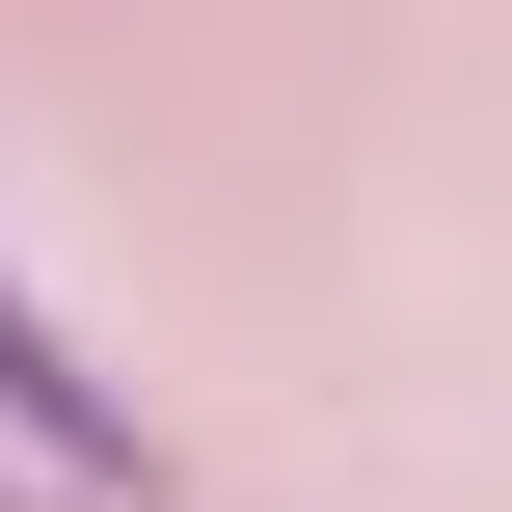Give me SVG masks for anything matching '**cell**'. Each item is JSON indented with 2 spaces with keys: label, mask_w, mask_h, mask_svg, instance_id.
<instances>
[{
  "label": "cell",
  "mask_w": 512,
  "mask_h": 512,
  "mask_svg": "<svg viewBox=\"0 0 512 512\" xmlns=\"http://www.w3.org/2000/svg\"><path fill=\"white\" fill-rule=\"evenodd\" d=\"M0 432H27L54 486H135V405H108V378H81L54 324H27V270H0Z\"/></svg>",
  "instance_id": "cell-1"
}]
</instances>
